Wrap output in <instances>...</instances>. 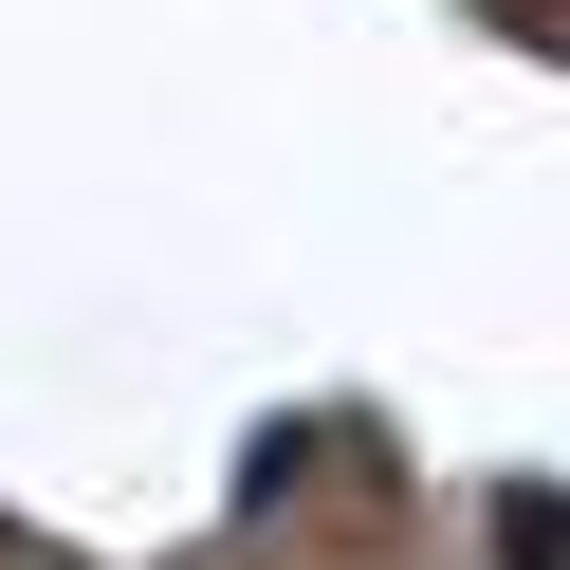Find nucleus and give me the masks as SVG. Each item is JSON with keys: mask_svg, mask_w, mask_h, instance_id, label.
<instances>
[{"mask_svg": "<svg viewBox=\"0 0 570 570\" xmlns=\"http://www.w3.org/2000/svg\"><path fill=\"white\" fill-rule=\"evenodd\" d=\"M295 479H313V423H258V460H239V515H276Z\"/></svg>", "mask_w": 570, "mask_h": 570, "instance_id": "2", "label": "nucleus"}, {"mask_svg": "<svg viewBox=\"0 0 570 570\" xmlns=\"http://www.w3.org/2000/svg\"><path fill=\"white\" fill-rule=\"evenodd\" d=\"M497 552H515V570H570V497L515 479V497H497Z\"/></svg>", "mask_w": 570, "mask_h": 570, "instance_id": "1", "label": "nucleus"}]
</instances>
